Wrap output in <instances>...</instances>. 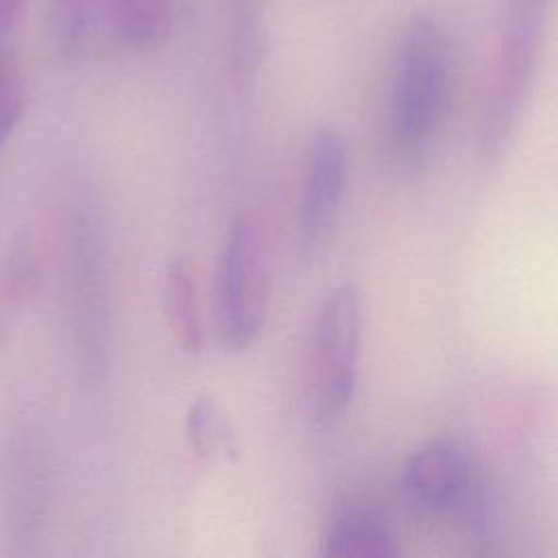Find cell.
Here are the masks:
<instances>
[{
    "label": "cell",
    "mask_w": 558,
    "mask_h": 558,
    "mask_svg": "<svg viewBox=\"0 0 558 558\" xmlns=\"http://www.w3.org/2000/svg\"><path fill=\"white\" fill-rule=\"evenodd\" d=\"M61 277L76 379L83 395L96 399L111 364V296L102 198L92 172H81L68 192Z\"/></svg>",
    "instance_id": "6da1fadb"
},
{
    "label": "cell",
    "mask_w": 558,
    "mask_h": 558,
    "mask_svg": "<svg viewBox=\"0 0 558 558\" xmlns=\"http://www.w3.org/2000/svg\"><path fill=\"white\" fill-rule=\"evenodd\" d=\"M451 100V48L445 28L427 11L403 24L390 78L388 144L392 159L421 168L440 133Z\"/></svg>",
    "instance_id": "7a4b0ae2"
},
{
    "label": "cell",
    "mask_w": 558,
    "mask_h": 558,
    "mask_svg": "<svg viewBox=\"0 0 558 558\" xmlns=\"http://www.w3.org/2000/svg\"><path fill=\"white\" fill-rule=\"evenodd\" d=\"M549 4L551 0H506L477 129V155L486 166L506 157L519 131L541 61Z\"/></svg>",
    "instance_id": "3957f363"
},
{
    "label": "cell",
    "mask_w": 558,
    "mask_h": 558,
    "mask_svg": "<svg viewBox=\"0 0 558 558\" xmlns=\"http://www.w3.org/2000/svg\"><path fill=\"white\" fill-rule=\"evenodd\" d=\"M401 493L410 508L432 521H460L466 536L488 545L493 508L482 464L456 438L416 447L401 469Z\"/></svg>",
    "instance_id": "277c9868"
},
{
    "label": "cell",
    "mask_w": 558,
    "mask_h": 558,
    "mask_svg": "<svg viewBox=\"0 0 558 558\" xmlns=\"http://www.w3.org/2000/svg\"><path fill=\"white\" fill-rule=\"evenodd\" d=\"M362 294L355 283L336 286L320 303L307 344L310 416L318 429L338 425L357 388L362 336Z\"/></svg>",
    "instance_id": "5b68a950"
},
{
    "label": "cell",
    "mask_w": 558,
    "mask_h": 558,
    "mask_svg": "<svg viewBox=\"0 0 558 558\" xmlns=\"http://www.w3.org/2000/svg\"><path fill=\"white\" fill-rule=\"evenodd\" d=\"M50 451L39 423L15 418L0 445V543L9 556L31 554L50 508Z\"/></svg>",
    "instance_id": "8992f818"
},
{
    "label": "cell",
    "mask_w": 558,
    "mask_h": 558,
    "mask_svg": "<svg viewBox=\"0 0 558 558\" xmlns=\"http://www.w3.org/2000/svg\"><path fill=\"white\" fill-rule=\"evenodd\" d=\"M268 270L259 227L240 214L227 235L214 277V312L220 342L231 353L248 351L268 314Z\"/></svg>",
    "instance_id": "52a82bcc"
},
{
    "label": "cell",
    "mask_w": 558,
    "mask_h": 558,
    "mask_svg": "<svg viewBox=\"0 0 558 558\" xmlns=\"http://www.w3.org/2000/svg\"><path fill=\"white\" fill-rule=\"evenodd\" d=\"M349 153L340 131L320 126L305 146L296 244L305 262H318L331 240L340 218L347 187Z\"/></svg>",
    "instance_id": "ba28073f"
},
{
    "label": "cell",
    "mask_w": 558,
    "mask_h": 558,
    "mask_svg": "<svg viewBox=\"0 0 558 558\" xmlns=\"http://www.w3.org/2000/svg\"><path fill=\"white\" fill-rule=\"evenodd\" d=\"M275 0H227V68L233 87L248 92L264 68Z\"/></svg>",
    "instance_id": "9c48e42d"
},
{
    "label": "cell",
    "mask_w": 558,
    "mask_h": 558,
    "mask_svg": "<svg viewBox=\"0 0 558 558\" xmlns=\"http://www.w3.org/2000/svg\"><path fill=\"white\" fill-rule=\"evenodd\" d=\"M320 554L327 558H397L401 549L392 527L381 514L351 508L327 525Z\"/></svg>",
    "instance_id": "30bf717a"
},
{
    "label": "cell",
    "mask_w": 558,
    "mask_h": 558,
    "mask_svg": "<svg viewBox=\"0 0 558 558\" xmlns=\"http://www.w3.org/2000/svg\"><path fill=\"white\" fill-rule=\"evenodd\" d=\"M161 307L172 342L183 353H198L205 342V327L198 305L196 281L190 266L179 257L170 259L163 268Z\"/></svg>",
    "instance_id": "8fae6325"
},
{
    "label": "cell",
    "mask_w": 558,
    "mask_h": 558,
    "mask_svg": "<svg viewBox=\"0 0 558 558\" xmlns=\"http://www.w3.org/2000/svg\"><path fill=\"white\" fill-rule=\"evenodd\" d=\"M190 451L207 464H229L240 458L235 427L222 405L211 397H196L183 418Z\"/></svg>",
    "instance_id": "7c38bea8"
},
{
    "label": "cell",
    "mask_w": 558,
    "mask_h": 558,
    "mask_svg": "<svg viewBox=\"0 0 558 558\" xmlns=\"http://www.w3.org/2000/svg\"><path fill=\"white\" fill-rule=\"evenodd\" d=\"M111 15L126 46L153 50L170 37L174 0H111Z\"/></svg>",
    "instance_id": "4fadbf2b"
},
{
    "label": "cell",
    "mask_w": 558,
    "mask_h": 558,
    "mask_svg": "<svg viewBox=\"0 0 558 558\" xmlns=\"http://www.w3.org/2000/svg\"><path fill=\"white\" fill-rule=\"evenodd\" d=\"M50 31L61 54L78 57L92 31V0H50Z\"/></svg>",
    "instance_id": "5bb4252c"
},
{
    "label": "cell",
    "mask_w": 558,
    "mask_h": 558,
    "mask_svg": "<svg viewBox=\"0 0 558 558\" xmlns=\"http://www.w3.org/2000/svg\"><path fill=\"white\" fill-rule=\"evenodd\" d=\"M26 109V83L13 52L0 50V150L11 140Z\"/></svg>",
    "instance_id": "9a60e30c"
},
{
    "label": "cell",
    "mask_w": 558,
    "mask_h": 558,
    "mask_svg": "<svg viewBox=\"0 0 558 558\" xmlns=\"http://www.w3.org/2000/svg\"><path fill=\"white\" fill-rule=\"evenodd\" d=\"M37 281V259L26 240L17 242L13 253L9 255V266H7V290L15 296L22 299L31 292V288Z\"/></svg>",
    "instance_id": "2e32d148"
},
{
    "label": "cell",
    "mask_w": 558,
    "mask_h": 558,
    "mask_svg": "<svg viewBox=\"0 0 558 558\" xmlns=\"http://www.w3.org/2000/svg\"><path fill=\"white\" fill-rule=\"evenodd\" d=\"M26 2L28 0H0V50L9 48V39L26 11Z\"/></svg>",
    "instance_id": "e0dca14e"
}]
</instances>
